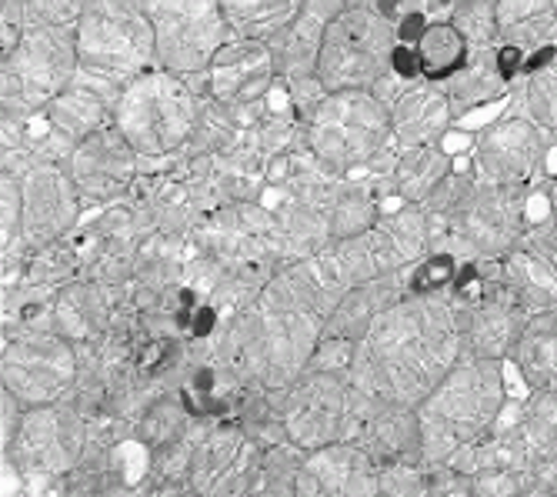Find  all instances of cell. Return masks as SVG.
<instances>
[{"label": "cell", "mask_w": 557, "mask_h": 497, "mask_svg": "<svg viewBox=\"0 0 557 497\" xmlns=\"http://www.w3.org/2000/svg\"><path fill=\"white\" fill-rule=\"evenodd\" d=\"M371 401L374 397L347 374L308 368L294 384L274 394V411L284 437L300 451H314L334 440L358 437Z\"/></svg>", "instance_id": "cell-6"}, {"label": "cell", "mask_w": 557, "mask_h": 497, "mask_svg": "<svg viewBox=\"0 0 557 497\" xmlns=\"http://www.w3.org/2000/svg\"><path fill=\"white\" fill-rule=\"evenodd\" d=\"M554 4H557V0H554Z\"/></svg>", "instance_id": "cell-39"}, {"label": "cell", "mask_w": 557, "mask_h": 497, "mask_svg": "<svg viewBox=\"0 0 557 497\" xmlns=\"http://www.w3.org/2000/svg\"><path fill=\"white\" fill-rule=\"evenodd\" d=\"M354 444H361L377 464L421 461L424 458V444H421L418 408H404V405H391V401L374 397L358 437H354Z\"/></svg>", "instance_id": "cell-26"}, {"label": "cell", "mask_w": 557, "mask_h": 497, "mask_svg": "<svg viewBox=\"0 0 557 497\" xmlns=\"http://www.w3.org/2000/svg\"><path fill=\"white\" fill-rule=\"evenodd\" d=\"M200 101L205 94H197L187 77L158 64L121 90L114 127L131 140L140 161H168L190 147Z\"/></svg>", "instance_id": "cell-4"}, {"label": "cell", "mask_w": 557, "mask_h": 497, "mask_svg": "<svg viewBox=\"0 0 557 497\" xmlns=\"http://www.w3.org/2000/svg\"><path fill=\"white\" fill-rule=\"evenodd\" d=\"M521 114H528L550 137H557V54L528 67V77L521 84Z\"/></svg>", "instance_id": "cell-33"}, {"label": "cell", "mask_w": 557, "mask_h": 497, "mask_svg": "<svg viewBox=\"0 0 557 497\" xmlns=\"http://www.w3.org/2000/svg\"><path fill=\"white\" fill-rule=\"evenodd\" d=\"M447 21L465 34V40L471 47H491V44H497L494 0H454Z\"/></svg>", "instance_id": "cell-34"}, {"label": "cell", "mask_w": 557, "mask_h": 497, "mask_svg": "<svg viewBox=\"0 0 557 497\" xmlns=\"http://www.w3.org/2000/svg\"><path fill=\"white\" fill-rule=\"evenodd\" d=\"M81 67L127 87L158 67V40L140 0H90L74 24Z\"/></svg>", "instance_id": "cell-10"}, {"label": "cell", "mask_w": 557, "mask_h": 497, "mask_svg": "<svg viewBox=\"0 0 557 497\" xmlns=\"http://www.w3.org/2000/svg\"><path fill=\"white\" fill-rule=\"evenodd\" d=\"M84 4H90V0H84Z\"/></svg>", "instance_id": "cell-38"}, {"label": "cell", "mask_w": 557, "mask_h": 497, "mask_svg": "<svg viewBox=\"0 0 557 497\" xmlns=\"http://www.w3.org/2000/svg\"><path fill=\"white\" fill-rule=\"evenodd\" d=\"M64 164L84 197V204H108L134 187L144 161L131 147V140L114 124H108L77 140Z\"/></svg>", "instance_id": "cell-17"}, {"label": "cell", "mask_w": 557, "mask_h": 497, "mask_svg": "<svg viewBox=\"0 0 557 497\" xmlns=\"http://www.w3.org/2000/svg\"><path fill=\"white\" fill-rule=\"evenodd\" d=\"M550 134L534 124L528 114H508L491 121L474 147L471 171L484 184L497 187H531L534 177L547 167Z\"/></svg>", "instance_id": "cell-14"}, {"label": "cell", "mask_w": 557, "mask_h": 497, "mask_svg": "<svg viewBox=\"0 0 557 497\" xmlns=\"http://www.w3.org/2000/svg\"><path fill=\"white\" fill-rule=\"evenodd\" d=\"M297 494L311 497H354L381 494V464L354 440H334L304 451L297 471Z\"/></svg>", "instance_id": "cell-20"}, {"label": "cell", "mask_w": 557, "mask_h": 497, "mask_svg": "<svg viewBox=\"0 0 557 497\" xmlns=\"http://www.w3.org/2000/svg\"><path fill=\"white\" fill-rule=\"evenodd\" d=\"M547 208H550V218H557V171H554V177L547 181Z\"/></svg>", "instance_id": "cell-37"}, {"label": "cell", "mask_w": 557, "mask_h": 497, "mask_svg": "<svg viewBox=\"0 0 557 497\" xmlns=\"http://www.w3.org/2000/svg\"><path fill=\"white\" fill-rule=\"evenodd\" d=\"M341 8H344V0H308V4L300 8V14L271 40L277 77L284 84L300 80V77H314L327 24L334 21V14Z\"/></svg>", "instance_id": "cell-25"}, {"label": "cell", "mask_w": 557, "mask_h": 497, "mask_svg": "<svg viewBox=\"0 0 557 497\" xmlns=\"http://www.w3.org/2000/svg\"><path fill=\"white\" fill-rule=\"evenodd\" d=\"M497 44L521 61L557 54V4L554 0H494ZM531 64V67H534Z\"/></svg>", "instance_id": "cell-24"}, {"label": "cell", "mask_w": 557, "mask_h": 497, "mask_svg": "<svg viewBox=\"0 0 557 497\" xmlns=\"http://www.w3.org/2000/svg\"><path fill=\"white\" fill-rule=\"evenodd\" d=\"M154 27L158 64L181 74H208L211 61L231 40L221 0H140Z\"/></svg>", "instance_id": "cell-13"}, {"label": "cell", "mask_w": 557, "mask_h": 497, "mask_svg": "<svg viewBox=\"0 0 557 497\" xmlns=\"http://www.w3.org/2000/svg\"><path fill=\"white\" fill-rule=\"evenodd\" d=\"M461 358L465 334L450 290H411L358 340L347 377L381 401L418 408Z\"/></svg>", "instance_id": "cell-1"}, {"label": "cell", "mask_w": 557, "mask_h": 497, "mask_svg": "<svg viewBox=\"0 0 557 497\" xmlns=\"http://www.w3.org/2000/svg\"><path fill=\"white\" fill-rule=\"evenodd\" d=\"M87 444L90 431L74 405H37L24 411L14 437L4 444V468L30 487H44L71 477L87 458Z\"/></svg>", "instance_id": "cell-11"}, {"label": "cell", "mask_w": 557, "mask_h": 497, "mask_svg": "<svg viewBox=\"0 0 557 497\" xmlns=\"http://www.w3.org/2000/svg\"><path fill=\"white\" fill-rule=\"evenodd\" d=\"M321 337L324 318L271 277L227 321L218 351L234 377L277 394L311 368Z\"/></svg>", "instance_id": "cell-2"}, {"label": "cell", "mask_w": 557, "mask_h": 497, "mask_svg": "<svg viewBox=\"0 0 557 497\" xmlns=\"http://www.w3.org/2000/svg\"><path fill=\"white\" fill-rule=\"evenodd\" d=\"M264 447L240 427H214L187 455V487L197 494H244Z\"/></svg>", "instance_id": "cell-18"}, {"label": "cell", "mask_w": 557, "mask_h": 497, "mask_svg": "<svg viewBox=\"0 0 557 497\" xmlns=\"http://www.w3.org/2000/svg\"><path fill=\"white\" fill-rule=\"evenodd\" d=\"M121 84H114L111 77H100L87 67H81L74 74V80L50 101V108L44 111L47 127L54 134L67 154L74 151V144L84 140L87 134L114 124V111L121 101Z\"/></svg>", "instance_id": "cell-21"}, {"label": "cell", "mask_w": 557, "mask_h": 497, "mask_svg": "<svg viewBox=\"0 0 557 497\" xmlns=\"http://www.w3.org/2000/svg\"><path fill=\"white\" fill-rule=\"evenodd\" d=\"M450 171L454 154L444 144L397 147V158L391 164V190L400 204H424Z\"/></svg>", "instance_id": "cell-28"}, {"label": "cell", "mask_w": 557, "mask_h": 497, "mask_svg": "<svg viewBox=\"0 0 557 497\" xmlns=\"http://www.w3.org/2000/svg\"><path fill=\"white\" fill-rule=\"evenodd\" d=\"M521 244H528L531 251L544 254L550 264H557V218H544L537 224H531L521 237Z\"/></svg>", "instance_id": "cell-36"}, {"label": "cell", "mask_w": 557, "mask_h": 497, "mask_svg": "<svg viewBox=\"0 0 557 497\" xmlns=\"http://www.w3.org/2000/svg\"><path fill=\"white\" fill-rule=\"evenodd\" d=\"M277 80L268 40L231 37L208 67V97L227 111H250L268 101Z\"/></svg>", "instance_id": "cell-19"}, {"label": "cell", "mask_w": 557, "mask_h": 497, "mask_svg": "<svg viewBox=\"0 0 557 497\" xmlns=\"http://www.w3.org/2000/svg\"><path fill=\"white\" fill-rule=\"evenodd\" d=\"M84 197L61 161H37L21 174V214L27 251L61 244L81 221Z\"/></svg>", "instance_id": "cell-15"}, {"label": "cell", "mask_w": 557, "mask_h": 497, "mask_svg": "<svg viewBox=\"0 0 557 497\" xmlns=\"http://www.w3.org/2000/svg\"><path fill=\"white\" fill-rule=\"evenodd\" d=\"M397 24L374 4H344L327 24L314 77L324 90H371L394 71Z\"/></svg>", "instance_id": "cell-7"}, {"label": "cell", "mask_w": 557, "mask_h": 497, "mask_svg": "<svg viewBox=\"0 0 557 497\" xmlns=\"http://www.w3.org/2000/svg\"><path fill=\"white\" fill-rule=\"evenodd\" d=\"M231 37L244 40H274L308 0H221Z\"/></svg>", "instance_id": "cell-31"}, {"label": "cell", "mask_w": 557, "mask_h": 497, "mask_svg": "<svg viewBox=\"0 0 557 497\" xmlns=\"http://www.w3.org/2000/svg\"><path fill=\"white\" fill-rule=\"evenodd\" d=\"M504 364L508 361L465 355L418 405L424 461L447 464L497 427V418L508 405Z\"/></svg>", "instance_id": "cell-3"}, {"label": "cell", "mask_w": 557, "mask_h": 497, "mask_svg": "<svg viewBox=\"0 0 557 497\" xmlns=\"http://www.w3.org/2000/svg\"><path fill=\"white\" fill-rule=\"evenodd\" d=\"M508 361L531 390H557V308L528 318Z\"/></svg>", "instance_id": "cell-29"}, {"label": "cell", "mask_w": 557, "mask_h": 497, "mask_svg": "<svg viewBox=\"0 0 557 497\" xmlns=\"http://www.w3.org/2000/svg\"><path fill=\"white\" fill-rule=\"evenodd\" d=\"M497 264L515 297L528 308V314L557 308V264H550L544 254L531 251L528 244H518L515 251L497 258Z\"/></svg>", "instance_id": "cell-30"}, {"label": "cell", "mask_w": 557, "mask_h": 497, "mask_svg": "<svg viewBox=\"0 0 557 497\" xmlns=\"http://www.w3.org/2000/svg\"><path fill=\"white\" fill-rule=\"evenodd\" d=\"M391 111V134L400 147L414 144H441L450 134L454 108L437 80L404 77L391 71L381 84L371 87Z\"/></svg>", "instance_id": "cell-16"}, {"label": "cell", "mask_w": 557, "mask_h": 497, "mask_svg": "<svg viewBox=\"0 0 557 497\" xmlns=\"http://www.w3.org/2000/svg\"><path fill=\"white\" fill-rule=\"evenodd\" d=\"M300 124L308 151L334 174L371 167L394 140L391 111L374 90H327Z\"/></svg>", "instance_id": "cell-5"}, {"label": "cell", "mask_w": 557, "mask_h": 497, "mask_svg": "<svg viewBox=\"0 0 557 497\" xmlns=\"http://www.w3.org/2000/svg\"><path fill=\"white\" fill-rule=\"evenodd\" d=\"M471 54V44L465 34L454 27L450 21H431L421 27L418 44H414V58L421 67V77L428 80H447L454 71H461V64Z\"/></svg>", "instance_id": "cell-32"}, {"label": "cell", "mask_w": 557, "mask_h": 497, "mask_svg": "<svg viewBox=\"0 0 557 497\" xmlns=\"http://www.w3.org/2000/svg\"><path fill=\"white\" fill-rule=\"evenodd\" d=\"M447 101L454 108V117H468L511 90V71L500 61V47H471L461 71H454L447 80H441Z\"/></svg>", "instance_id": "cell-27"}, {"label": "cell", "mask_w": 557, "mask_h": 497, "mask_svg": "<svg viewBox=\"0 0 557 497\" xmlns=\"http://www.w3.org/2000/svg\"><path fill=\"white\" fill-rule=\"evenodd\" d=\"M381 494H431V464L424 458L381 464Z\"/></svg>", "instance_id": "cell-35"}, {"label": "cell", "mask_w": 557, "mask_h": 497, "mask_svg": "<svg viewBox=\"0 0 557 497\" xmlns=\"http://www.w3.org/2000/svg\"><path fill=\"white\" fill-rule=\"evenodd\" d=\"M377 274L418 268L434 254V224L421 204H400L384 211L381 221L361 234Z\"/></svg>", "instance_id": "cell-22"}, {"label": "cell", "mask_w": 557, "mask_h": 497, "mask_svg": "<svg viewBox=\"0 0 557 497\" xmlns=\"http://www.w3.org/2000/svg\"><path fill=\"white\" fill-rule=\"evenodd\" d=\"M414 290V268L408 271H391V274H377L371 281H361L358 287H350L341 305L331 311V318L324 321V334L327 337H344L358 344L368 327L391 308L400 297H408Z\"/></svg>", "instance_id": "cell-23"}, {"label": "cell", "mask_w": 557, "mask_h": 497, "mask_svg": "<svg viewBox=\"0 0 557 497\" xmlns=\"http://www.w3.org/2000/svg\"><path fill=\"white\" fill-rule=\"evenodd\" d=\"M0 377L24 408L67 401L77 384V351L64 331L11 327L4 331Z\"/></svg>", "instance_id": "cell-12"}, {"label": "cell", "mask_w": 557, "mask_h": 497, "mask_svg": "<svg viewBox=\"0 0 557 497\" xmlns=\"http://www.w3.org/2000/svg\"><path fill=\"white\" fill-rule=\"evenodd\" d=\"M81 71L74 27L27 24L21 44L0 64L4 121H34Z\"/></svg>", "instance_id": "cell-9"}, {"label": "cell", "mask_w": 557, "mask_h": 497, "mask_svg": "<svg viewBox=\"0 0 557 497\" xmlns=\"http://www.w3.org/2000/svg\"><path fill=\"white\" fill-rule=\"evenodd\" d=\"M528 218V187H497L471 181L458 211L434 231V251L468 261H497L521 244Z\"/></svg>", "instance_id": "cell-8"}]
</instances>
